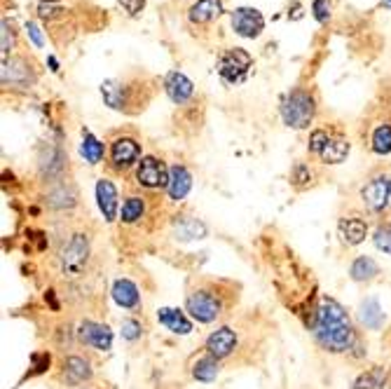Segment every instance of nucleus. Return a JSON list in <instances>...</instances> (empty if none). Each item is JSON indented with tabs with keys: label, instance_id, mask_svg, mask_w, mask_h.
Here are the masks:
<instances>
[{
	"label": "nucleus",
	"instance_id": "f257e3e1",
	"mask_svg": "<svg viewBox=\"0 0 391 389\" xmlns=\"http://www.w3.org/2000/svg\"><path fill=\"white\" fill-rule=\"evenodd\" d=\"M314 335L319 345L328 352H347L354 342V329H351L349 315L333 298H321L317 308V322H314Z\"/></svg>",
	"mask_w": 391,
	"mask_h": 389
},
{
	"label": "nucleus",
	"instance_id": "f03ea898",
	"mask_svg": "<svg viewBox=\"0 0 391 389\" xmlns=\"http://www.w3.org/2000/svg\"><path fill=\"white\" fill-rule=\"evenodd\" d=\"M101 94L106 106L120 113H134L132 106H136V111H143V103L150 96L145 91V87H141L139 80H127V78L106 80L101 85Z\"/></svg>",
	"mask_w": 391,
	"mask_h": 389
},
{
	"label": "nucleus",
	"instance_id": "7ed1b4c3",
	"mask_svg": "<svg viewBox=\"0 0 391 389\" xmlns=\"http://www.w3.org/2000/svg\"><path fill=\"white\" fill-rule=\"evenodd\" d=\"M317 106H314V96L305 89H293L283 98L281 103V118L288 127L293 129H305L312 125Z\"/></svg>",
	"mask_w": 391,
	"mask_h": 389
},
{
	"label": "nucleus",
	"instance_id": "20e7f679",
	"mask_svg": "<svg viewBox=\"0 0 391 389\" xmlns=\"http://www.w3.org/2000/svg\"><path fill=\"white\" fill-rule=\"evenodd\" d=\"M91 247H89V237L84 232H75L68 237L64 244V249L59 251V265L64 277H78L84 272L89 261Z\"/></svg>",
	"mask_w": 391,
	"mask_h": 389
},
{
	"label": "nucleus",
	"instance_id": "39448f33",
	"mask_svg": "<svg viewBox=\"0 0 391 389\" xmlns=\"http://www.w3.org/2000/svg\"><path fill=\"white\" fill-rule=\"evenodd\" d=\"M251 66H253V59L249 52H244L242 47H232L220 55L216 71L225 85H242L249 78Z\"/></svg>",
	"mask_w": 391,
	"mask_h": 389
},
{
	"label": "nucleus",
	"instance_id": "423d86ee",
	"mask_svg": "<svg viewBox=\"0 0 391 389\" xmlns=\"http://www.w3.org/2000/svg\"><path fill=\"white\" fill-rule=\"evenodd\" d=\"M66 152L57 143H45L38 152V174H40L42 181L47 183H55L64 179V171H66Z\"/></svg>",
	"mask_w": 391,
	"mask_h": 389
},
{
	"label": "nucleus",
	"instance_id": "0eeeda50",
	"mask_svg": "<svg viewBox=\"0 0 391 389\" xmlns=\"http://www.w3.org/2000/svg\"><path fill=\"white\" fill-rule=\"evenodd\" d=\"M186 308L190 312V317L197 319L202 324H211L216 322L223 312V303H220L218 295H213L211 291H193L188 295Z\"/></svg>",
	"mask_w": 391,
	"mask_h": 389
},
{
	"label": "nucleus",
	"instance_id": "6e6552de",
	"mask_svg": "<svg viewBox=\"0 0 391 389\" xmlns=\"http://www.w3.org/2000/svg\"><path fill=\"white\" fill-rule=\"evenodd\" d=\"M78 200H80L78 188H75V183L68 179L50 183V188L45 190V195H42L45 207L52 211H68V209L78 207Z\"/></svg>",
	"mask_w": 391,
	"mask_h": 389
},
{
	"label": "nucleus",
	"instance_id": "1a4fd4ad",
	"mask_svg": "<svg viewBox=\"0 0 391 389\" xmlns=\"http://www.w3.org/2000/svg\"><path fill=\"white\" fill-rule=\"evenodd\" d=\"M169 174L171 169L157 157H143L139 167H136V181L141 183L143 188L157 190V188H166L169 186Z\"/></svg>",
	"mask_w": 391,
	"mask_h": 389
},
{
	"label": "nucleus",
	"instance_id": "9d476101",
	"mask_svg": "<svg viewBox=\"0 0 391 389\" xmlns=\"http://www.w3.org/2000/svg\"><path fill=\"white\" fill-rule=\"evenodd\" d=\"M35 82V71L26 59H3V87H30Z\"/></svg>",
	"mask_w": 391,
	"mask_h": 389
},
{
	"label": "nucleus",
	"instance_id": "9b49d317",
	"mask_svg": "<svg viewBox=\"0 0 391 389\" xmlns=\"http://www.w3.org/2000/svg\"><path fill=\"white\" fill-rule=\"evenodd\" d=\"M391 197V176L387 174H380L366 183L361 188V200L370 211H382L389 204Z\"/></svg>",
	"mask_w": 391,
	"mask_h": 389
},
{
	"label": "nucleus",
	"instance_id": "f8f14e48",
	"mask_svg": "<svg viewBox=\"0 0 391 389\" xmlns=\"http://www.w3.org/2000/svg\"><path fill=\"white\" fill-rule=\"evenodd\" d=\"M232 28L242 38H258L265 28V19L256 7H237L232 12Z\"/></svg>",
	"mask_w": 391,
	"mask_h": 389
},
{
	"label": "nucleus",
	"instance_id": "ddd939ff",
	"mask_svg": "<svg viewBox=\"0 0 391 389\" xmlns=\"http://www.w3.org/2000/svg\"><path fill=\"white\" fill-rule=\"evenodd\" d=\"M94 371H91V363L84 359V356L78 354H71L66 356L64 366H61V383L66 387H80L84 385L87 380H91Z\"/></svg>",
	"mask_w": 391,
	"mask_h": 389
},
{
	"label": "nucleus",
	"instance_id": "4468645a",
	"mask_svg": "<svg viewBox=\"0 0 391 389\" xmlns=\"http://www.w3.org/2000/svg\"><path fill=\"white\" fill-rule=\"evenodd\" d=\"M78 338L87 347H94L98 352H106L113 345V331L106 324H98V322H82L78 329Z\"/></svg>",
	"mask_w": 391,
	"mask_h": 389
},
{
	"label": "nucleus",
	"instance_id": "2eb2a0df",
	"mask_svg": "<svg viewBox=\"0 0 391 389\" xmlns=\"http://www.w3.org/2000/svg\"><path fill=\"white\" fill-rule=\"evenodd\" d=\"M141 157V146L139 141L129 139V136H122V139H115L110 146V159L115 169H129L132 164L139 162Z\"/></svg>",
	"mask_w": 391,
	"mask_h": 389
},
{
	"label": "nucleus",
	"instance_id": "dca6fc26",
	"mask_svg": "<svg viewBox=\"0 0 391 389\" xmlns=\"http://www.w3.org/2000/svg\"><path fill=\"white\" fill-rule=\"evenodd\" d=\"M234 347H237V333L230 326H220L218 331H213L206 338V352L213 359H225V356L234 352Z\"/></svg>",
	"mask_w": 391,
	"mask_h": 389
},
{
	"label": "nucleus",
	"instance_id": "f3484780",
	"mask_svg": "<svg viewBox=\"0 0 391 389\" xmlns=\"http://www.w3.org/2000/svg\"><path fill=\"white\" fill-rule=\"evenodd\" d=\"M96 204L108 223L118 218V188L113 186V181L108 179L96 181Z\"/></svg>",
	"mask_w": 391,
	"mask_h": 389
},
{
	"label": "nucleus",
	"instance_id": "a211bd4d",
	"mask_svg": "<svg viewBox=\"0 0 391 389\" xmlns=\"http://www.w3.org/2000/svg\"><path fill=\"white\" fill-rule=\"evenodd\" d=\"M164 91L174 103H188L195 94V85L183 73L171 71L164 78Z\"/></svg>",
	"mask_w": 391,
	"mask_h": 389
},
{
	"label": "nucleus",
	"instance_id": "6ab92c4d",
	"mask_svg": "<svg viewBox=\"0 0 391 389\" xmlns=\"http://www.w3.org/2000/svg\"><path fill=\"white\" fill-rule=\"evenodd\" d=\"M174 237L181 242H195V239H204L206 237V225L195 216H176L171 223Z\"/></svg>",
	"mask_w": 391,
	"mask_h": 389
},
{
	"label": "nucleus",
	"instance_id": "aec40b11",
	"mask_svg": "<svg viewBox=\"0 0 391 389\" xmlns=\"http://www.w3.org/2000/svg\"><path fill=\"white\" fill-rule=\"evenodd\" d=\"M190 188H193V174H190L183 164L171 167V174H169V186H166L169 197H171L174 202H181L183 197L190 193Z\"/></svg>",
	"mask_w": 391,
	"mask_h": 389
},
{
	"label": "nucleus",
	"instance_id": "412c9836",
	"mask_svg": "<svg viewBox=\"0 0 391 389\" xmlns=\"http://www.w3.org/2000/svg\"><path fill=\"white\" fill-rule=\"evenodd\" d=\"M157 322L162 324L166 331H171L176 335H188L190 331H193V322L186 317V312H181L176 308L157 310Z\"/></svg>",
	"mask_w": 391,
	"mask_h": 389
},
{
	"label": "nucleus",
	"instance_id": "4be33fe9",
	"mask_svg": "<svg viewBox=\"0 0 391 389\" xmlns=\"http://www.w3.org/2000/svg\"><path fill=\"white\" fill-rule=\"evenodd\" d=\"M110 293H113V300L125 310H136L141 303L139 288H136L134 281H129V279H115Z\"/></svg>",
	"mask_w": 391,
	"mask_h": 389
},
{
	"label": "nucleus",
	"instance_id": "5701e85b",
	"mask_svg": "<svg viewBox=\"0 0 391 389\" xmlns=\"http://www.w3.org/2000/svg\"><path fill=\"white\" fill-rule=\"evenodd\" d=\"M368 235V223L363 218H342L340 220V237L344 239V244H349V247H356V244H361Z\"/></svg>",
	"mask_w": 391,
	"mask_h": 389
},
{
	"label": "nucleus",
	"instance_id": "b1692460",
	"mask_svg": "<svg viewBox=\"0 0 391 389\" xmlns=\"http://www.w3.org/2000/svg\"><path fill=\"white\" fill-rule=\"evenodd\" d=\"M220 12H223V3L220 0H199L197 5L190 7V21L193 24H209L216 17H220Z\"/></svg>",
	"mask_w": 391,
	"mask_h": 389
},
{
	"label": "nucleus",
	"instance_id": "393cba45",
	"mask_svg": "<svg viewBox=\"0 0 391 389\" xmlns=\"http://www.w3.org/2000/svg\"><path fill=\"white\" fill-rule=\"evenodd\" d=\"M347 155H349V143L347 139H342V136H331L324 150L319 152V157L328 164H340Z\"/></svg>",
	"mask_w": 391,
	"mask_h": 389
},
{
	"label": "nucleus",
	"instance_id": "a878e982",
	"mask_svg": "<svg viewBox=\"0 0 391 389\" xmlns=\"http://www.w3.org/2000/svg\"><path fill=\"white\" fill-rule=\"evenodd\" d=\"M358 317H361L366 329H373V331L382 329V324H385V312H382V305L375 298H368V300L361 303V312H358Z\"/></svg>",
	"mask_w": 391,
	"mask_h": 389
},
{
	"label": "nucleus",
	"instance_id": "bb28decb",
	"mask_svg": "<svg viewBox=\"0 0 391 389\" xmlns=\"http://www.w3.org/2000/svg\"><path fill=\"white\" fill-rule=\"evenodd\" d=\"M80 152H82V157L87 159L89 164H98L103 159L106 146L91 132H84L82 134V143H80Z\"/></svg>",
	"mask_w": 391,
	"mask_h": 389
},
{
	"label": "nucleus",
	"instance_id": "cd10ccee",
	"mask_svg": "<svg viewBox=\"0 0 391 389\" xmlns=\"http://www.w3.org/2000/svg\"><path fill=\"white\" fill-rule=\"evenodd\" d=\"M349 274L354 281H370L375 274H380V268L370 256H358L356 261L351 263Z\"/></svg>",
	"mask_w": 391,
	"mask_h": 389
},
{
	"label": "nucleus",
	"instance_id": "c85d7f7f",
	"mask_svg": "<svg viewBox=\"0 0 391 389\" xmlns=\"http://www.w3.org/2000/svg\"><path fill=\"white\" fill-rule=\"evenodd\" d=\"M220 373V366H218V359H213V356H202L195 368H193V378L199 380V383H213V380L218 378Z\"/></svg>",
	"mask_w": 391,
	"mask_h": 389
},
{
	"label": "nucleus",
	"instance_id": "c756f323",
	"mask_svg": "<svg viewBox=\"0 0 391 389\" xmlns=\"http://www.w3.org/2000/svg\"><path fill=\"white\" fill-rule=\"evenodd\" d=\"M145 211V202L141 197H127L125 204H122V223H136V220H141Z\"/></svg>",
	"mask_w": 391,
	"mask_h": 389
},
{
	"label": "nucleus",
	"instance_id": "7c9ffc66",
	"mask_svg": "<svg viewBox=\"0 0 391 389\" xmlns=\"http://www.w3.org/2000/svg\"><path fill=\"white\" fill-rule=\"evenodd\" d=\"M387 385V373L382 371V368H373V371H368L363 373L361 378L356 380V389H385Z\"/></svg>",
	"mask_w": 391,
	"mask_h": 389
},
{
	"label": "nucleus",
	"instance_id": "2f4dec72",
	"mask_svg": "<svg viewBox=\"0 0 391 389\" xmlns=\"http://www.w3.org/2000/svg\"><path fill=\"white\" fill-rule=\"evenodd\" d=\"M373 150L378 155H389L391 152V125H380L373 132Z\"/></svg>",
	"mask_w": 391,
	"mask_h": 389
},
{
	"label": "nucleus",
	"instance_id": "473e14b6",
	"mask_svg": "<svg viewBox=\"0 0 391 389\" xmlns=\"http://www.w3.org/2000/svg\"><path fill=\"white\" fill-rule=\"evenodd\" d=\"M120 333H122V338L136 340V338H141L143 326H141L139 322H136V319H125V322L120 324Z\"/></svg>",
	"mask_w": 391,
	"mask_h": 389
},
{
	"label": "nucleus",
	"instance_id": "72a5a7b5",
	"mask_svg": "<svg viewBox=\"0 0 391 389\" xmlns=\"http://www.w3.org/2000/svg\"><path fill=\"white\" fill-rule=\"evenodd\" d=\"M375 247L385 251V254H391V225L378 227V232H375Z\"/></svg>",
	"mask_w": 391,
	"mask_h": 389
},
{
	"label": "nucleus",
	"instance_id": "f704fd0d",
	"mask_svg": "<svg viewBox=\"0 0 391 389\" xmlns=\"http://www.w3.org/2000/svg\"><path fill=\"white\" fill-rule=\"evenodd\" d=\"M328 139H331V134L324 132V129H317V132L310 136V150L312 152H321L326 143H328Z\"/></svg>",
	"mask_w": 391,
	"mask_h": 389
},
{
	"label": "nucleus",
	"instance_id": "c9c22d12",
	"mask_svg": "<svg viewBox=\"0 0 391 389\" xmlns=\"http://www.w3.org/2000/svg\"><path fill=\"white\" fill-rule=\"evenodd\" d=\"M14 50V28L7 19H3V55L7 57Z\"/></svg>",
	"mask_w": 391,
	"mask_h": 389
},
{
	"label": "nucleus",
	"instance_id": "e433bc0d",
	"mask_svg": "<svg viewBox=\"0 0 391 389\" xmlns=\"http://www.w3.org/2000/svg\"><path fill=\"white\" fill-rule=\"evenodd\" d=\"M310 179H312V171H310L307 164H298L295 169H293V176H290V181H293L298 188H305V186H307Z\"/></svg>",
	"mask_w": 391,
	"mask_h": 389
},
{
	"label": "nucleus",
	"instance_id": "4c0bfd02",
	"mask_svg": "<svg viewBox=\"0 0 391 389\" xmlns=\"http://www.w3.org/2000/svg\"><path fill=\"white\" fill-rule=\"evenodd\" d=\"M312 10H314V17H317L321 24H326V21L331 19V5H328V0H314Z\"/></svg>",
	"mask_w": 391,
	"mask_h": 389
},
{
	"label": "nucleus",
	"instance_id": "58836bf2",
	"mask_svg": "<svg viewBox=\"0 0 391 389\" xmlns=\"http://www.w3.org/2000/svg\"><path fill=\"white\" fill-rule=\"evenodd\" d=\"M26 30H28V35L33 38V43L38 45V47H42V35H40V28H38V24H33V21H28V24H26Z\"/></svg>",
	"mask_w": 391,
	"mask_h": 389
},
{
	"label": "nucleus",
	"instance_id": "ea45409f",
	"mask_svg": "<svg viewBox=\"0 0 391 389\" xmlns=\"http://www.w3.org/2000/svg\"><path fill=\"white\" fill-rule=\"evenodd\" d=\"M382 3H385L387 7H391V0H382Z\"/></svg>",
	"mask_w": 391,
	"mask_h": 389
}]
</instances>
